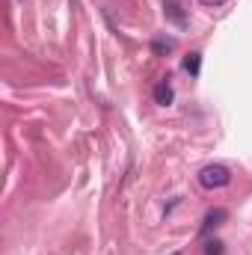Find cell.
Instances as JSON below:
<instances>
[{"label": "cell", "mask_w": 252, "mask_h": 255, "mask_svg": "<svg viewBox=\"0 0 252 255\" xmlns=\"http://www.w3.org/2000/svg\"><path fill=\"white\" fill-rule=\"evenodd\" d=\"M199 3H202V6H223L226 0H199Z\"/></svg>", "instance_id": "cell-7"}, {"label": "cell", "mask_w": 252, "mask_h": 255, "mask_svg": "<svg viewBox=\"0 0 252 255\" xmlns=\"http://www.w3.org/2000/svg\"><path fill=\"white\" fill-rule=\"evenodd\" d=\"M172 48H175L172 39H157V42H154V54H166V51H172Z\"/></svg>", "instance_id": "cell-5"}, {"label": "cell", "mask_w": 252, "mask_h": 255, "mask_svg": "<svg viewBox=\"0 0 252 255\" xmlns=\"http://www.w3.org/2000/svg\"><path fill=\"white\" fill-rule=\"evenodd\" d=\"M205 255H223V244L220 241H208L205 244Z\"/></svg>", "instance_id": "cell-6"}, {"label": "cell", "mask_w": 252, "mask_h": 255, "mask_svg": "<svg viewBox=\"0 0 252 255\" xmlns=\"http://www.w3.org/2000/svg\"><path fill=\"white\" fill-rule=\"evenodd\" d=\"M229 214L223 211V208H217V211H211L208 217H205V223H202V235H208L211 229H217V226H223V220H226Z\"/></svg>", "instance_id": "cell-3"}, {"label": "cell", "mask_w": 252, "mask_h": 255, "mask_svg": "<svg viewBox=\"0 0 252 255\" xmlns=\"http://www.w3.org/2000/svg\"><path fill=\"white\" fill-rule=\"evenodd\" d=\"M172 255H178V253H172Z\"/></svg>", "instance_id": "cell-8"}, {"label": "cell", "mask_w": 252, "mask_h": 255, "mask_svg": "<svg viewBox=\"0 0 252 255\" xmlns=\"http://www.w3.org/2000/svg\"><path fill=\"white\" fill-rule=\"evenodd\" d=\"M232 181V172L223 166V163H208L199 169V184L205 190H217V187H226Z\"/></svg>", "instance_id": "cell-1"}, {"label": "cell", "mask_w": 252, "mask_h": 255, "mask_svg": "<svg viewBox=\"0 0 252 255\" xmlns=\"http://www.w3.org/2000/svg\"><path fill=\"white\" fill-rule=\"evenodd\" d=\"M184 68H187L193 77H199V68H202V54H196V51H193L187 60H184Z\"/></svg>", "instance_id": "cell-4"}, {"label": "cell", "mask_w": 252, "mask_h": 255, "mask_svg": "<svg viewBox=\"0 0 252 255\" xmlns=\"http://www.w3.org/2000/svg\"><path fill=\"white\" fill-rule=\"evenodd\" d=\"M151 95H154V104H160V107L172 104V98H175V95H172V86H169L166 80H160V83L154 86V92H151Z\"/></svg>", "instance_id": "cell-2"}]
</instances>
